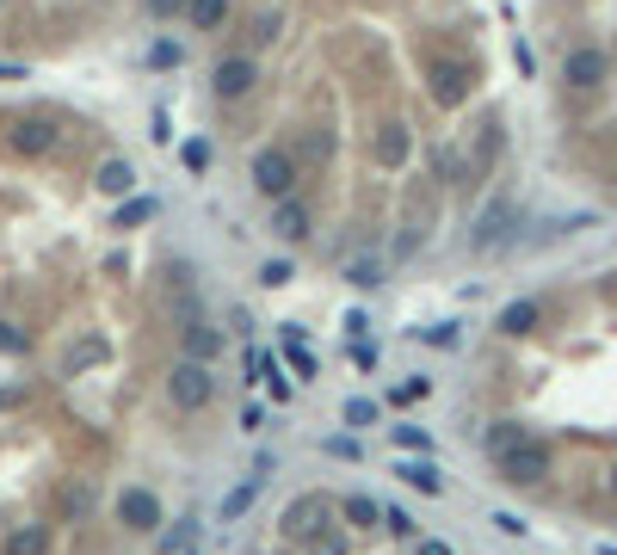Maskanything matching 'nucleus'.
<instances>
[{"instance_id":"1","label":"nucleus","mask_w":617,"mask_h":555,"mask_svg":"<svg viewBox=\"0 0 617 555\" xmlns=\"http://www.w3.org/2000/svg\"><path fill=\"white\" fill-rule=\"evenodd\" d=\"M247 179H253V192H260V198H272V204H284L290 192H297V161H290V148L284 142H260V148H253V155H247Z\"/></svg>"},{"instance_id":"2","label":"nucleus","mask_w":617,"mask_h":555,"mask_svg":"<svg viewBox=\"0 0 617 555\" xmlns=\"http://www.w3.org/2000/svg\"><path fill=\"white\" fill-rule=\"evenodd\" d=\"M494 469H500L506 488H543V481H550V469H556V457H550V444H543V438H519L513 451L494 457Z\"/></svg>"},{"instance_id":"3","label":"nucleus","mask_w":617,"mask_h":555,"mask_svg":"<svg viewBox=\"0 0 617 555\" xmlns=\"http://www.w3.org/2000/svg\"><path fill=\"white\" fill-rule=\"evenodd\" d=\"M167 401L179 407V414H204V407L216 401V377H210V364L179 358V364L167 370Z\"/></svg>"},{"instance_id":"4","label":"nucleus","mask_w":617,"mask_h":555,"mask_svg":"<svg viewBox=\"0 0 617 555\" xmlns=\"http://www.w3.org/2000/svg\"><path fill=\"white\" fill-rule=\"evenodd\" d=\"M253 87H260V56H247V50H235V56H223L210 68V93L223 105H241Z\"/></svg>"},{"instance_id":"5","label":"nucleus","mask_w":617,"mask_h":555,"mask_svg":"<svg viewBox=\"0 0 617 555\" xmlns=\"http://www.w3.org/2000/svg\"><path fill=\"white\" fill-rule=\"evenodd\" d=\"M605 74H611V56H605L599 44H580V50H568V56H562V81H568V87H580V93H593Z\"/></svg>"},{"instance_id":"6","label":"nucleus","mask_w":617,"mask_h":555,"mask_svg":"<svg viewBox=\"0 0 617 555\" xmlns=\"http://www.w3.org/2000/svg\"><path fill=\"white\" fill-rule=\"evenodd\" d=\"M321 525H334V500L328 494H303V500L284 506V531L290 537H315Z\"/></svg>"},{"instance_id":"7","label":"nucleus","mask_w":617,"mask_h":555,"mask_svg":"<svg viewBox=\"0 0 617 555\" xmlns=\"http://www.w3.org/2000/svg\"><path fill=\"white\" fill-rule=\"evenodd\" d=\"M513 198H494L488 210H482V222H476V235H469V247H476V253H494L506 235H513Z\"/></svg>"},{"instance_id":"8","label":"nucleus","mask_w":617,"mask_h":555,"mask_svg":"<svg viewBox=\"0 0 617 555\" xmlns=\"http://www.w3.org/2000/svg\"><path fill=\"white\" fill-rule=\"evenodd\" d=\"M426 81H432V99H439V105H463L469 87H476V74H469L463 62H432Z\"/></svg>"},{"instance_id":"9","label":"nucleus","mask_w":617,"mask_h":555,"mask_svg":"<svg viewBox=\"0 0 617 555\" xmlns=\"http://www.w3.org/2000/svg\"><path fill=\"white\" fill-rule=\"evenodd\" d=\"M272 235H278L284 247H303V241L315 235V210H309V204H297V198H284V204L272 210Z\"/></svg>"},{"instance_id":"10","label":"nucleus","mask_w":617,"mask_h":555,"mask_svg":"<svg viewBox=\"0 0 617 555\" xmlns=\"http://www.w3.org/2000/svg\"><path fill=\"white\" fill-rule=\"evenodd\" d=\"M118 525H124V531H155V525H161V500H155L149 488H124V494H118Z\"/></svg>"},{"instance_id":"11","label":"nucleus","mask_w":617,"mask_h":555,"mask_svg":"<svg viewBox=\"0 0 617 555\" xmlns=\"http://www.w3.org/2000/svg\"><path fill=\"white\" fill-rule=\"evenodd\" d=\"M371 155H377V167H408V155H414V136H408V124H377V136H371Z\"/></svg>"},{"instance_id":"12","label":"nucleus","mask_w":617,"mask_h":555,"mask_svg":"<svg viewBox=\"0 0 617 555\" xmlns=\"http://www.w3.org/2000/svg\"><path fill=\"white\" fill-rule=\"evenodd\" d=\"M0 555H50V525H38V518L13 525L7 537H0Z\"/></svg>"},{"instance_id":"13","label":"nucleus","mask_w":617,"mask_h":555,"mask_svg":"<svg viewBox=\"0 0 617 555\" xmlns=\"http://www.w3.org/2000/svg\"><path fill=\"white\" fill-rule=\"evenodd\" d=\"M223 327H210V321H192L186 327V358H198V364H216V358H223Z\"/></svg>"},{"instance_id":"14","label":"nucleus","mask_w":617,"mask_h":555,"mask_svg":"<svg viewBox=\"0 0 617 555\" xmlns=\"http://www.w3.org/2000/svg\"><path fill=\"white\" fill-rule=\"evenodd\" d=\"M93 185H99L105 198H124L130 185H136V167H130L124 155H112V161H99V167H93Z\"/></svg>"},{"instance_id":"15","label":"nucleus","mask_w":617,"mask_h":555,"mask_svg":"<svg viewBox=\"0 0 617 555\" xmlns=\"http://www.w3.org/2000/svg\"><path fill=\"white\" fill-rule=\"evenodd\" d=\"M395 475H402V481H408L414 494H445V475L432 469L426 457H408V463H395Z\"/></svg>"},{"instance_id":"16","label":"nucleus","mask_w":617,"mask_h":555,"mask_svg":"<svg viewBox=\"0 0 617 555\" xmlns=\"http://www.w3.org/2000/svg\"><path fill=\"white\" fill-rule=\"evenodd\" d=\"M334 512L346 518V531H371V525H383V506H377L371 494H352V500H340Z\"/></svg>"},{"instance_id":"17","label":"nucleus","mask_w":617,"mask_h":555,"mask_svg":"<svg viewBox=\"0 0 617 555\" xmlns=\"http://www.w3.org/2000/svg\"><path fill=\"white\" fill-rule=\"evenodd\" d=\"M537 315H543V309L531 303V296H519V303H506V309H500V321H494V327L506 333V340H519V333H531V327H537Z\"/></svg>"},{"instance_id":"18","label":"nucleus","mask_w":617,"mask_h":555,"mask_svg":"<svg viewBox=\"0 0 617 555\" xmlns=\"http://www.w3.org/2000/svg\"><path fill=\"white\" fill-rule=\"evenodd\" d=\"M519 438H531V426H519V420H494L482 444H488V457H500V451H513Z\"/></svg>"},{"instance_id":"19","label":"nucleus","mask_w":617,"mask_h":555,"mask_svg":"<svg viewBox=\"0 0 617 555\" xmlns=\"http://www.w3.org/2000/svg\"><path fill=\"white\" fill-rule=\"evenodd\" d=\"M303 555H346V525H321L315 537H303Z\"/></svg>"},{"instance_id":"20","label":"nucleus","mask_w":617,"mask_h":555,"mask_svg":"<svg viewBox=\"0 0 617 555\" xmlns=\"http://www.w3.org/2000/svg\"><path fill=\"white\" fill-rule=\"evenodd\" d=\"M253 500H260V475H253V481H241V488H235V494L223 500V525H235V518H241V512L253 506Z\"/></svg>"},{"instance_id":"21","label":"nucleus","mask_w":617,"mask_h":555,"mask_svg":"<svg viewBox=\"0 0 617 555\" xmlns=\"http://www.w3.org/2000/svg\"><path fill=\"white\" fill-rule=\"evenodd\" d=\"M346 278H352L358 290H371V284H383V259H371V253H365V259H352V266H346Z\"/></svg>"},{"instance_id":"22","label":"nucleus","mask_w":617,"mask_h":555,"mask_svg":"<svg viewBox=\"0 0 617 555\" xmlns=\"http://www.w3.org/2000/svg\"><path fill=\"white\" fill-rule=\"evenodd\" d=\"M371 420H377V401L352 395V401H346V426H371Z\"/></svg>"},{"instance_id":"23","label":"nucleus","mask_w":617,"mask_h":555,"mask_svg":"<svg viewBox=\"0 0 617 555\" xmlns=\"http://www.w3.org/2000/svg\"><path fill=\"white\" fill-rule=\"evenodd\" d=\"M284 358H290V364L303 370V383L315 377V352H309V346H297V340H284Z\"/></svg>"},{"instance_id":"24","label":"nucleus","mask_w":617,"mask_h":555,"mask_svg":"<svg viewBox=\"0 0 617 555\" xmlns=\"http://www.w3.org/2000/svg\"><path fill=\"white\" fill-rule=\"evenodd\" d=\"M383 525H389L395 537H414V531H420V525H414V512H402V506H389V512H383Z\"/></svg>"},{"instance_id":"25","label":"nucleus","mask_w":617,"mask_h":555,"mask_svg":"<svg viewBox=\"0 0 617 555\" xmlns=\"http://www.w3.org/2000/svg\"><path fill=\"white\" fill-rule=\"evenodd\" d=\"M395 444H402V451H432V438L420 426H395Z\"/></svg>"},{"instance_id":"26","label":"nucleus","mask_w":617,"mask_h":555,"mask_svg":"<svg viewBox=\"0 0 617 555\" xmlns=\"http://www.w3.org/2000/svg\"><path fill=\"white\" fill-rule=\"evenodd\" d=\"M494 531H500V537H525L531 525H525V518H519V512H494Z\"/></svg>"},{"instance_id":"27","label":"nucleus","mask_w":617,"mask_h":555,"mask_svg":"<svg viewBox=\"0 0 617 555\" xmlns=\"http://www.w3.org/2000/svg\"><path fill=\"white\" fill-rule=\"evenodd\" d=\"M420 340H426V346H457V327H451V321H439V327H426Z\"/></svg>"},{"instance_id":"28","label":"nucleus","mask_w":617,"mask_h":555,"mask_svg":"<svg viewBox=\"0 0 617 555\" xmlns=\"http://www.w3.org/2000/svg\"><path fill=\"white\" fill-rule=\"evenodd\" d=\"M235 426H241V432H260V426H266V407H260V401H247Z\"/></svg>"},{"instance_id":"29","label":"nucleus","mask_w":617,"mask_h":555,"mask_svg":"<svg viewBox=\"0 0 617 555\" xmlns=\"http://www.w3.org/2000/svg\"><path fill=\"white\" fill-rule=\"evenodd\" d=\"M186 543H192V518H179V525L161 537V549H186Z\"/></svg>"},{"instance_id":"30","label":"nucleus","mask_w":617,"mask_h":555,"mask_svg":"<svg viewBox=\"0 0 617 555\" xmlns=\"http://www.w3.org/2000/svg\"><path fill=\"white\" fill-rule=\"evenodd\" d=\"M0 352H25V333L7 327V321H0Z\"/></svg>"},{"instance_id":"31","label":"nucleus","mask_w":617,"mask_h":555,"mask_svg":"<svg viewBox=\"0 0 617 555\" xmlns=\"http://www.w3.org/2000/svg\"><path fill=\"white\" fill-rule=\"evenodd\" d=\"M186 167H210V142H186Z\"/></svg>"},{"instance_id":"32","label":"nucleus","mask_w":617,"mask_h":555,"mask_svg":"<svg viewBox=\"0 0 617 555\" xmlns=\"http://www.w3.org/2000/svg\"><path fill=\"white\" fill-rule=\"evenodd\" d=\"M260 284H290V266H284V259H272V266L260 272Z\"/></svg>"},{"instance_id":"33","label":"nucleus","mask_w":617,"mask_h":555,"mask_svg":"<svg viewBox=\"0 0 617 555\" xmlns=\"http://www.w3.org/2000/svg\"><path fill=\"white\" fill-rule=\"evenodd\" d=\"M328 451H334V457H352V463H358V438H328Z\"/></svg>"},{"instance_id":"34","label":"nucleus","mask_w":617,"mask_h":555,"mask_svg":"<svg viewBox=\"0 0 617 555\" xmlns=\"http://www.w3.org/2000/svg\"><path fill=\"white\" fill-rule=\"evenodd\" d=\"M420 555H451V543H439V537H426V543H420Z\"/></svg>"},{"instance_id":"35","label":"nucleus","mask_w":617,"mask_h":555,"mask_svg":"<svg viewBox=\"0 0 617 555\" xmlns=\"http://www.w3.org/2000/svg\"><path fill=\"white\" fill-rule=\"evenodd\" d=\"M599 555H617V543H605V549H599Z\"/></svg>"}]
</instances>
